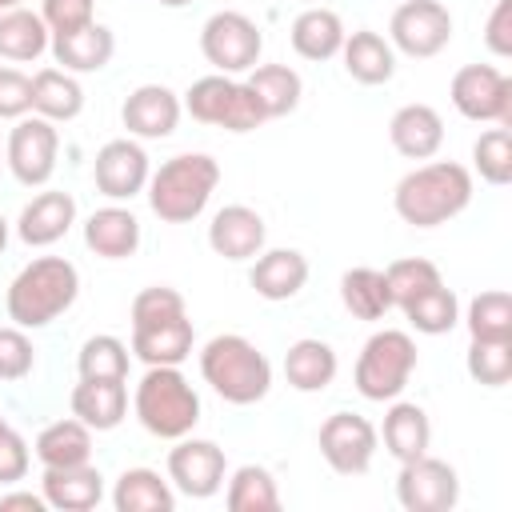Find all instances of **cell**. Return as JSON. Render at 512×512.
<instances>
[{"mask_svg": "<svg viewBox=\"0 0 512 512\" xmlns=\"http://www.w3.org/2000/svg\"><path fill=\"white\" fill-rule=\"evenodd\" d=\"M472 204V172L456 160H432L416 164L408 176H400L392 192V208L412 228H436L460 216Z\"/></svg>", "mask_w": 512, "mask_h": 512, "instance_id": "obj_1", "label": "cell"}, {"mask_svg": "<svg viewBox=\"0 0 512 512\" xmlns=\"http://www.w3.org/2000/svg\"><path fill=\"white\" fill-rule=\"evenodd\" d=\"M76 296H80L76 264L64 256H36L12 276L4 292V308L16 328H44L56 316H64L76 304Z\"/></svg>", "mask_w": 512, "mask_h": 512, "instance_id": "obj_2", "label": "cell"}, {"mask_svg": "<svg viewBox=\"0 0 512 512\" xmlns=\"http://www.w3.org/2000/svg\"><path fill=\"white\" fill-rule=\"evenodd\" d=\"M200 376L204 384L228 404H256L272 388L268 356L240 332H220L200 348Z\"/></svg>", "mask_w": 512, "mask_h": 512, "instance_id": "obj_3", "label": "cell"}, {"mask_svg": "<svg viewBox=\"0 0 512 512\" xmlns=\"http://www.w3.org/2000/svg\"><path fill=\"white\" fill-rule=\"evenodd\" d=\"M220 184V164L208 152H180L148 176V208L164 224L196 220Z\"/></svg>", "mask_w": 512, "mask_h": 512, "instance_id": "obj_4", "label": "cell"}, {"mask_svg": "<svg viewBox=\"0 0 512 512\" xmlns=\"http://www.w3.org/2000/svg\"><path fill=\"white\" fill-rule=\"evenodd\" d=\"M132 412L144 424V432L160 440H180L200 424V396L172 364H152L132 396Z\"/></svg>", "mask_w": 512, "mask_h": 512, "instance_id": "obj_5", "label": "cell"}, {"mask_svg": "<svg viewBox=\"0 0 512 512\" xmlns=\"http://www.w3.org/2000/svg\"><path fill=\"white\" fill-rule=\"evenodd\" d=\"M416 372V340L400 328H380L364 340L356 356L352 384L364 400H396Z\"/></svg>", "mask_w": 512, "mask_h": 512, "instance_id": "obj_6", "label": "cell"}, {"mask_svg": "<svg viewBox=\"0 0 512 512\" xmlns=\"http://www.w3.org/2000/svg\"><path fill=\"white\" fill-rule=\"evenodd\" d=\"M184 112L200 124H212V128H224V132H256L268 116L264 108L256 104L252 88L244 80H232L224 72H212V76H200L192 80V88L184 92Z\"/></svg>", "mask_w": 512, "mask_h": 512, "instance_id": "obj_7", "label": "cell"}, {"mask_svg": "<svg viewBox=\"0 0 512 512\" xmlns=\"http://www.w3.org/2000/svg\"><path fill=\"white\" fill-rule=\"evenodd\" d=\"M200 52L224 76L252 72L260 64V52H264V32L244 12L224 8V12H212L204 20V28H200Z\"/></svg>", "mask_w": 512, "mask_h": 512, "instance_id": "obj_8", "label": "cell"}, {"mask_svg": "<svg viewBox=\"0 0 512 512\" xmlns=\"http://www.w3.org/2000/svg\"><path fill=\"white\" fill-rule=\"evenodd\" d=\"M448 96H452V104H456V112L464 120L512 128V80L500 68H492V64H464L452 76Z\"/></svg>", "mask_w": 512, "mask_h": 512, "instance_id": "obj_9", "label": "cell"}, {"mask_svg": "<svg viewBox=\"0 0 512 512\" xmlns=\"http://www.w3.org/2000/svg\"><path fill=\"white\" fill-rule=\"evenodd\" d=\"M56 152H60V132L44 116H20L4 140V164L24 188H40L52 180Z\"/></svg>", "mask_w": 512, "mask_h": 512, "instance_id": "obj_10", "label": "cell"}, {"mask_svg": "<svg viewBox=\"0 0 512 512\" xmlns=\"http://www.w3.org/2000/svg\"><path fill=\"white\" fill-rule=\"evenodd\" d=\"M452 40V12L440 0H404L388 20V44L412 60L444 52Z\"/></svg>", "mask_w": 512, "mask_h": 512, "instance_id": "obj_11", "label": "cell"}, {"mask_svg": "<svg viewBox=\"0 0 512 512\" xmlns=\"http://www.w3.org/2000/svg\"><path fill=\"white\" fill-rule=\"evenodd\" d=\"M396 500L408 512H448L460 500V476L448 460H436L424 452V456L400 464Z\"/></svg>", "mask_w": 512, "mask_h": 512, "instance_id": "obj_12", "label": "cell"}, {"mask_svg": "<svg viewBox=\"0 0 512 512\" xmlns=\"http://www.w3.org/2000/svg\"><path fill=\"white\" fill-rule=\"evenodd\" d=\"M376 444H380V432L372 428V420H364L356 412H332L320 424V456L340 476L368 472L372 456H376Z\"/></svg>", "mask_w": 512, "mask_h": 512, "instance_id": "obj_13", "label": "cell"}, {"mask_svg": "<svg viewBox=\"0 0 512 512\" xmlns=\"http://www.w3.org/2000/svg\"><path fill=\"white\" fill-rule=\"evenodd\" d=\"M224 472H228V460H224V448L212 444V440H196V436H180L176 448L168 452V480L192 496V500H208L224 488Z\"/></svg>", "mask_w": 512, "mask_h": 512, "instance_id": "obj_14", "label": "cell"}, {"mask_svg": "<svg viewBox=\"0 0 512 512\" xmlns=\"http://www.w3.org/2000/svg\"><path fill=\"white\" fill-rule=\"evenodd\" d=\"M148 176H152L148 152L132 136H120V140L100 144V152L92 160V180H96V188L108 200H132L136 192L148 188Z\"/></svg>", "mask_w": 512, "mask_h": 512, "instance_id": "obj_15", "label": "cell"}, {"mask_svg": "<svg viewBox=\"0 0 512 512\" xmlns=\"http://www.w3.org/2000/svg\"><path fill=\"white\" fill-rule=\"evenodd\" d=\"M180 112H184V104L168 84H140V88L128 92V100L120 108V120H124L128 136L164 140V136L176 132Z\"/></svg>", "mask_w": 512, "mask_h": 512, "instance_id": "obj_16", "label": "cell"}, {"mask_svg": "<svg viewBox=\"0 0 512 512\" xmlns=\"http://www.w3.org/2000/svg\"><path fill=\"white\" fill-rule=\"evenodd\" d=\"M264 216L248 204H224L208 224V248L224 260H252L264 252Z\"/></svg>", "mask_w": 512, "mask_h": 512, "instance_id": "obj_17", "label": "cell"}, {"mask_svg": "<svg viewBox=\"0 0 512 512\" xmlns=\"http://www.w3.org/2000/svg\"><path fill=\"white\" fill-rule=\"evenodd\" d=\"M388 140L404 160H432L444 144V120L432 104H404L388 120Z\"/></svg>", "mask_w": 512, "mask_h": 512, "instance_id": "obj_18", "label": "cell"}, {"mask_svg": "<svg viewBox=\"0 0 512 512\" xmlns=\"http://www.w3.org/2000/svg\"><path fill=\"white\" fill-rule=\"evenodd\" d=\"M72 224H76V200L68 192H40L20 208L16 236L28 248H48V244L64 240Z\"/></svg>", "mask_w": 512, "mask_h": 512, "instance_id": "obj_19", "label": "cell"}, {"mask_svg": "<svg viewBox=\"0 0 512 512\" xmlns=\"http://www.w3.org/2000/svg\"><path fill=\"white\" fill-rule=\"evenodd\" d=\"M40 496L48 500V508H60V512H92L104 500V476L92 464L44 468Z\"/></svg>", "mask_w": 512, "mask_h": 512, "instance_id": "obj_20", "label": "cell"}, {"mask_svg": "<svg viewBox=\"0 0 512 512\" xmlns=\"http://www.w3.org/2000/svg\"><path fill=\"white\" fill-rule=\"evenodd\" d=\"M248 284L256 288L260 300H292L304 284H308V256L296 252V248H268L256 256L252 272H248Z\"/></svg>", "mask_w": 512, "mask_h": 512, "instance_id": "obj_21", "label": "cell"}, {"mask_svg": "<svg viewBox=\"0 0 512 512\" xmlns=\"http://www.w3.org/2000/svg\"><path fill=\"white\" fill-rule=\"evenodd\" d=\"M340 56H344V72L356 84L376 88V84H388L396 76V48L372 28H356L352 36H344Z\"/></svg>", "mask_w": 512, "mask_h": 512, "instance_id": "obj_22", "label": "cell"}, {"mask_svg": "<svg viewBox=\"0 0 512 512\" xmlns=\"http://www.w3.org/2000/svg\"><path fill=\"white\" fill-rule=\"evenodd\" d=\"M84 244L104 260H124L140 248V220L120 204H104L84 220Z\"/></svg>", "mask_w": 512, "mask_h": 512, "instance_id": "obj_23", "label": "cell"}, {"mask_svg": "<svg viewBox=\"0 0 512 512\" xmlns=\"http://www.w3.org/2000/svg\"><path fill=\"white\" fill-rule=\"evenodd\" d=\"M72 416L84 420L92 432H112L128 416V388L124 380H84L72 388Z\"/></svg>", "mask_w": 512, "mask_h": 512, "instance_id": "obj_24", "label": "cell"}, {"mask_svg": "<svg viewBox=\"0 0 512 512\" xmlns=\"http://www.w3.org/2000/svg\"><path fill=\"white\" fill-rule=\"evenodd\" d=\"M116 52V36L108 24H84L76 32L52 36V56L64 64V72H100Z\"/></svg>", "mask_w": 512, "mask_h": 512, "instance_id": "obj_25", "label": "cell"}, {"mask_svg": "<svg viewBox=\"0 0 512 512\" xmlns=\"http://www.w3.org/2000/svg\"><path fill=\"white\" fill-rule=\"evenodd\" d=\"M192 320L188 316H176V320H164V324H152V328H132V356L144 360L148 368L152 364H172L180 368L188 356H192Z\"/></svg>", "mask_w": 512, "mask_h": 512, "instance_id": "obj_26", "label": "cell"}, {"mask_svg": "<svg viewBox=\"0 0 512 512\" xmlns=\"http://www.w3.org/2000/svg\"><path fill=\"white\" fill-rule=\"evenodd\" d=\"M336 352L328 340H316V336H304L296 344H288L284 352V380L296 388V392H324L332 380H336Z\"/></svg>", "mask_w": 512, "mask_h": 512, "instance_id": "obj_27", "label": "cell"}, {"mask_svg": "<svg viewBox=\"0 0 512 512\" xmlns=\"http://www.w3.org/2000/svg\"><path fill=\"white\" fill-rule=\"evenodd\" d=\"M380 436H384L388 456H396L400 464H404V460H416V456H424L428 444H432L428 412H424L420 404H412V400H396V404L384 412Z\"/></svg>", "mask_w": 512, "mask_h": 512, "instance_id": "obj_28", "label": "cell"}, {"mask_svg": "<svg viewBox=\"0 0 512 512\" xmlns=\"http://www.w3.org/2000/svg\"><path fill=\"white\" fill-rule=\"evenodd\" d=\"M292 48H296V56H304V60H332V56H340V44H344V24H340V16L332 12V8H324V4H308L296 20H292Z\"/></svg>", "mask_w": 512, "mask_h": 512, "instance_id": "obj_29", "label": "cell"}, {"mask_svg": "<svg viewBox=\"0 0 512 512\" xmlns=\"http://www.w3.org/2000/svg\"><path fill=\"white\" fill-rule=\"evenodd\" d=\"M32 112L52 120V124H68L84 112V88L72 72L64 68H40L32 76Z\"/></svg>", "mask_w": 512, "mask_h": 512, "instance_id": "obj_30", "label": "cell"}, {"mask_svg": "<svg viewBox=\"0 0 512 512\" xmlns=\"http://www.w3.org/2000/svg\"><path fill=\"white\" fill-rule=\"evenodd\" d=\"M36 460L44 468H68V464H88L92 460V428L76 416L68 420H52L48 428H40L36 444H32Z\"/></svg>", "mask_w": 512, "mask_h": 512, "instance_id": "obj_31", "label": "cell"}, {"mask_svg": "<svg viewBox=\"0 0 512 512\" xmlns=\"http://www.w3.org/2000/svg\"><path fill=\"white\" fill-rule=\"evenodd\" d=\"M244 84L252 88V96H256V104L264 108L268 120L296 112V104H300V96H304L300 72L288 68V64H256Z\"/></svg>", "mask_w": 512, "mask_h": 512, "instance_id": "obj_32", "label": "cell"}, {"mask_svg": "<svg viewBox=\"0 0 512 512\" xmlns=\"http://www.w3.org/2000/svg\"><path fill=\"white\" fill-rule=\"evenodd\" d=\"M112 504H116V512H172L176 496H172V484L160 472L124 468L116 488H112Z\"/></svg>", "mask_w": 512, "mask_h": 512, "instance_id": "obj_33", "label": "cell"}, {"mask_svg": "<svg viewBox=\"0 0 512 512\" xmlns=\"http://www.w3.org/2000/svg\"><path fill=\"white\" fill-rule=\"evenodd\" d=\"M48 36L52 32L40 12H28L24 4L12 12H0V60H12V64L40 60L48 48Z\"/></svg>", "mask_w": 512, "mask_h": 512, "instance_id": "obj_34", "label": "cell"}, {"mask_svg": "<svg viewBox=\"0 0 512 512\" xmlns=\"http://www.w3.org/2000/svg\"><path fill=\"white\" fill-rule=\"evenodd\" d=\"M340 300L356 320H384L392 312V292L380 268H348L340 276Z\"/></svg>", "mask_w": 512, "mask_h": 512, "instance_id": "obj_35", "label": "cell"}, {"mask_svg": "<svg viewBox=\"0 0 512 512\" xmlns=\"http://www.w3.org/2000/svg\"><path fill=\"white\" fill-rule=\"evenodd\" d=\"M224 504H228V512H276L280 508V488H276V480H272L268 468L240 464L228 476Z\"/></svg>", "mask_w": 512, "mask_h": 512, "instance_id": "obj_36", "label": "cell"}, {"mask_svg": "<svg viewBox=\"0 0 512 512\" xmlns=\"http://www.w3.org/2000/svg\"><path fill=\"white\" fill-rule=\"evenodd\" d=\"M400 312H404L408 324H412L416 332H424V336H444V332H452V328L460 324V300H456V292H452L448 284H436V288L420 292V296L408 300Z\"/></svg>", "mask_w": 512, "mask_h": 512, "instance_id": "obj_37", "label": "cell"}, {"mask_svg": "<svg viewBox=\"0 0 512 512\" xmlns=\"http://www.w3.org/2000/svg\"><path fill=\"white\" fill-rule=\"evenodd\" d=\"M464 324L472 340H512V296L504 288H488L472 296Z\"/></svg>", "mask_w": 512, "mask_h": 512, "instance_id": "obj_38", "label": "cell"}, {"mask_svg": "<svg viewBox=\"0 0 512 512\" xmlns=\"http://www.w3.org/2000/svg\"><path fill=\"white\" fill-rule=\"evenodd\" d=\"M76 368L84 380H128V344L120 336H88L80 344Z\"/></svg>", "mask_w": 512, "mask_h": 512, "instance_id": "obj_39", "label": "cell"}, {"mask_svg": "<svg viewBox=\"0 0 512 512\" xmlns=\"http://www.w3.org/2000/svg\"><path fill=\"white\" fill-rule=\"evenodd\" d=\"M384 280H388V292H392V308H404L408 300H416L420 292L444 284L440 268L424 256H404V260H392L384 268Z\"/></svg>", "mask_w": 512, "mask_h": 512, "instance_id": "obj_40", "label": "cell"}, {"mask_svg": "<svg viewBox=\"0 0 512 512\" xmlns=\"http://www.w3.org/2000/svg\"><path fill=\"white\" fill-rule=\"evenodd\" d=\"M464 368L484 388H504L512 380V340H468Z\"/></svg>", "mask_w": 512, "mask_h": 512, "instance_id": "obj_41", "label": "cell"}, {"mask_svg": "<svg viewBox=\"0 0 512 512\" xmlns=\"http://www.w3.org/2000/svg\"><path fill=\"white\" fill-rule=\"evenodd\" d=\"M472 164L480 172L484 184L492 188H504L512 180V132L508 128H488L480 132V140L472 144Z\"/></svg>", "mask_w": 512, "mask_h": 512, "instance_id": "obj_42", "label": "cell"}, {"mask_svg": "<svg viewBox=\"0 0 512 512\" xmlns=\"http://www.w3.org/2000/svg\"><path fill=\"white\" fill-rule=\"evenodd\" d=\"M132 328H152V324H164V320H176V316H188L184 308V296L168 284H152V288H140L132 296Z\"/></svg>", "mask_w": 512, "mask_h": 512, "instance_id": "obj_43", "label": "cell"}, {"mask_svg": "<svg viewBox=\"0 0 512 512\" xmlns=\"http://www.w3.org/2000/svg\"><path fill=\"white\" fill-rule=\"evenodd\" d=\"M36 368V348L24 328H0V380H24Z\"/></svg>", "mask_w": 512, "mask_h": 512, "instance_id": "obj_44", "label": "cell"}, {"mask_svg": "<svg viewBox=\"0 0 512 512\" xmlns=\"http://www.w3.org/2000/svg\"><path fill=\"white\" fill-rule=\"evenodd\" d=\"M40 16H44L52 36L76 32V28L96 20V0H40Z\"/></svg>", "mask_w": 512, "mask_h": 512, "instance_id": "obj_45", "label": "cell"}, {"mask_svg": "<svg viewBox=\"0 0 512 512\" xmlns=\"http://www.w3.org/2000/svg\"><path fill=\"white\" fill-rule=\"evenodd\" d=\"M32 112V76L20 68H0V120H20Z\"/></svg>", "mask_w": 512, "mask_h": 512, "instance_id": "obj_46", "label": "cell"}, {"mask_svg": "<svg viewBox=\"0 0 512 512\" xmlns=\"http://www.w3.org/2000/svg\"><path fill=\"white\" fill-rule=\"evenodd\" d=\"M28 464H32V452H28V440L8 428L0 436V484H16L28 476Z\"/></svg>", "mask_w": 512, "mask_h": 512, "instance_id": "obj_47", "label": "cell"}, {"mask_svg": "<svg viewBox=\"0 0 512 512\" xmlns=\"http://www.w3.org/2000/svg\"><path fill=\"white\" fill-rule=\"evenodd\" d=\"M484 44L492 56L508 60L512 56V0H496L488 24H484Z\"/></svg>", "mask_w": 512, "mask_h": 512, "instance_id": "obj_48", "label": "cell"}, {"mask_svg": "<svg viewBox=\"0 0 512 512\" xmlns=\"http://www.w3.org/2000/svg\"><path fill=\"white\" fill-rule=\"evenodd\" d=\"M8 508L44 512V508H48V500H44V496H32V492H8V496H0V512H8Z\"/></svg>", "mask_w": 512, "mask_h": 512, "instance_id": "obj_49", "label": "cell"}, {"mask_svg": "<svg viewBox=\"0 0 512 512\" xmlns=\"http://www.w3.org/2000/svg\"><path fill=\"white\" fill-rule=\"evenodd\" d=\"M4 248H8V220L0 216V252H4Z\"/></svg>", "mask_w": 512, "mask_h": 512, "instance_id": "obj_50", "label": "cell"}, {"mask_svg": "<svg viewBox=\"0 0 512 512\" xmlns=\"http://www.w3.org/2000/svg\"><path fill=\"white\" fill-rule=\"evenodd\" d=\"M24 0H0V12H12V8H20Z\"/></svg>", "mask_w": 512, "mask_h": 512, "instance_id": "obj_51", "label": "cell"}, {"mask_svg": "<svg viewBox=\"0 0 512 512\" xmlns=\"http://www.w3.org/2000/svg\"><path fill=\"white\" fill-rule=\"evenodd\" d=\"M156 4H164V8H184V4H192V0H156Z\"/></svg>", "mask_w": 512, "mask_h": 512, "instance_id": "obj_52", "label": "cell"}, {"mask_svg": "<svg viewBox=\"0 0 512 512\" xmlns=\"http://www.w3.org/2000/svg\"><path fill=\"white\" fill-rule=\"evenodd\" d=\"M8 428H12V424H8V420H4V416H0V436H4V432H8Z\"/></svg>", "mask_w": 512, "mask_h": 512, "instance_id": "obj_53", "label": "cell"}, {"mask_svg": "<svg viewBox=\"0 0 512 512\" xmlns=\"http://www.w3.org/2000/svg\"><path fill=\"white\" fill-rule=\"evenodd\" d=\"M0 168H4V144H0Z\"/></svg>", "mask_w": 512, "mask_h": 512, "instance_id": "obj_54", "label": "cell"}, {"mask_svg": "<svg viewBox=\"0 0 512 512\" xmlns=\"http://www.w3.org/2000/svg\"><path fill=\"white\" fill-rule=\"evenodd\" d=\"M304 4H320V0H304Z\"/></svg>", "mask_w": 512, "mask_h": 512, "instance_id": "obj_55", "label": "cell"}]
</instances>
